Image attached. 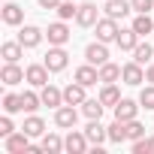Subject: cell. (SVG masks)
I'll list each match as a JSON object with an SVG mask.
<instances>
[{
	"label": "cell",
	"instance_id": "obj_33",
	"mask_svg": "<svg viewBox=\"0 0 154 154\" xmlns=\"http://www.w3.org/2000/svg\"><path fill=\"white\" fill-rule=\"evenodd\" d=\"M142 136H145V127H142L136 118H133V121H127V139H133V142H136V139H142Z\"/></svg>",
	"mask_w": 154,
	"mask_h": 154
},
{
	"label": "cell",
	"instance_id": "obj_16",
	"mask_svg": "<svg viewBox=\"0 0 154 154\" xmlns=\"http://www.w3.org/2000/svg\"><path fill=\"white\" fill-rule=\"evenodd\" d=\"M39 97H42V106H51V109L63 106V91H57V88H54L51 82H48V85H42Z\"/></svg>",
	"mask_w": 154,
	"mask_h": 154
},
{
	"label": "cell",
	"instance_id": "obj_25",
	"mask_svg": "<svg viewBox=\"0 0 154 154\" xmlns=\"http://www.w3.org/2000/svg\"><path fill=\"white\" fill-rule=\"evenodd\" d=\"M42 151H45V154H60V151H63V139L54 136V133H45V136H42Z\"/></svg>",
	"mask_w": 154,
	"mask_h": 154
},
{
	"label": "cell",
	"instance_id": "obj_8",
	"mask_svg": "<svg viewBox=\"0 0 154 154\" xmlns=\"http://www.w3.org/2000/svg\"><path fill=\"white\" fill-rule=\"evenodd\" d=\"M24 79H27V69H21L18 63H6L3 69H0V82L3 85H18Z\"/></svg>",
	"mask_w": 154,
	"mask_h": 154
},
{
	"label": "cell",
	"instance_id": "obj_29",
	"mask_svg": "<svg viewBox=\"0 0 154 154\" xmlns=\"http://www.w3.org/2000/svg\"><path fill=\"white\" fill-rule=\"evenodd\" d=\"M79 15V6L72 3V0H60V6H57V18L60 21H69V18H75Z\"/></svg>",
	"mask_w": 154,
	"mask_h": 154
},
{
	"label": "cell",
	"instance_id": "obj_35",
	"mask_svg": "<svg viewBox=\"0 0 154 154\" xmlns=\"http://www.w3.org/2000/svg\"><path fill=\"white\" fill-rule=\"evenodd\" d=\"M130 3H133L136 12H151L154 9V0H130Z\"/></svg>",
	"mask_w": 154,
	"mask_h": 154
},
{
	"label": "cell",
	"instance_id": "obj_24",
	"mask_svg": "<svg viewBox=\"0 0 154 154\" xmlns=\"http://www.w3.org/2000/svg\"><path fill=\"white\" fill-rule=\"evenodd\" d=\"M139 36H145V33H154V21L148 18V12H139L136 18H133V24H130Z\"/></svg>",
	"mask_w": 154,
	"mask_h": 154
},
{
	"label": "cell",
	"instance_id": "obj_27",
	"mask_svg": "<svg viewBox=\"0 0 154 154\" xmlns=\"http://www.w3.org/2000/svg\"><path fill=\"white\" fill-rule=\"evenodd\" d=\"M21 130H24V133H27V136L33 139V136H42V133H45V124H42V118L30 115V118L24 121V127H21Z\"/></svg>",
	"mask_w": 154,
	"mask_h": 154
},
{
	"label": "cell",
	"instance_id": "obj_32",
	"mask_svg": "<svg viewBox=\"0 0 154 154\" xmlns=\"http://www.w3.org/2000/svg\"><path fill=\"white\" fill-rule=\"evenodd\" d=\"M109 139H112V142H124V139H127V124L115 118V124L109 127Z\"/></svg>",
	"mask_w": 154,
	"mask_h": 154
},
{
	"label": "cell",
	"instance_id": "obj_23",
	"mask_svg": "<svg viewBox=\"0 0 154 154\" xmlns=\"http://www.w3.org/2000/svg\"><path fill=\"white\" fill-rule=\"evenodd\" d=\"M118 100H121V91L115 88V82H112V85H103V91H100V103L115 109V106H118Z\"/></svg>",
	"mask_w": 154,
	"mask_h": 154
},
{
	"label": "cell",
	"instance_id": "obj_37",
	"mask_svg": "<svg viewBox=\"0 0 154 154\" xmlns=\"http://www.w3.org/2000/svg\"><path fill=\"white\" fill-rule=\"evenodd\" d=\"M148 151H151V148H148V139H145V136L133 142V154H148Z\"/></svg>",
	"mask_w": 154,
	"mask_h": 154
},
{
	"label": "cell",
	"instance_id": "obj_11",
	"mask_svg": "<svg viewBox=\"0 0 154 154\" xmlns=\"http://www.w3.org/2000/svg\"><path fill=\"white\" fill-rule=\"evenodd\" d=\"M88 97H85V85L82 82H69L66 88H63V103H69V106H82Z\"/></svg>",
	"mask_w": 154,
	"mask_h": 154
},
{
	"label": "cell",
	"instance_id": "obj_36",
	"mask_svg": "<svg viewBox=\"0 0 154 154\" xmlns=\"http://www.w3.org/2000/svg\"><path fill=\"white\" fill-rule=\"evenodd\" d=\"M9 133H15V127H12V121H9V115H6V118H0V136L6 139Z\"/></svg>",
	"mask_w": 154,
	"mask_h": 154
},
{
	"label": "cell",
	"instance_id": "obj_38",
	"mask_svg": "<svg viewBox=\"0 0 154 154\" xmlns=\"http://www.w3.org/2000/svg\"><path fill=\"white\" fill-rule=\"evenodd\" d=\"M39 6H42V9H57L60 0H39Z\"/></svg>",
	"mask_w": 154,
	"mask_h": 154
},
{
	"label": "cell",
	"instance_id": "obj_13",
	"mask_svg": "<svg viewBox=\"0 0 154 154\" xmlns=\"http://www.w3.org/2000/svg\"><path fill=\"white\" fill-rule=\"evenodd\" d=\"M97 21H100L97 6H94V3H82V6H79V15H75V24H82V27H94Z\"/></svg>",
	"mask_w": 154,
	"mask_h": 154
},
{
	"label": "cell",
	"instance_id": "obj_1",
	"mask_svg": "<svg viewBox=\"0 0 154 154\" xmlns=\"http://www.w3.org/2000/svg\"><path fill=\"white\" fill-rule=\"evenodd\" d=\"M94 27H97V39H100V42H115V39H118V33H121L118 18H109V15H106V18H100Z\"/></svg>",
	"mask_w": 154,
	"mask_h": 154
},
{
	"label": "cell",
	"instance_id": "obj_6",
	"mask_svg": "<svg viewBox=\"0 0 154 154\" xmlns=\"http://www.w3.org/2000/svg\"><path fill=\"white\" fill-rule=\"evenodd\" d=\"M6 151L9 154H27L30 151V136L21 130V133H9L6 136Z\"/></svg>",
	"mask_w": 154,
	"mask_h": 154
},
{
	"label": "cell",
	"instance_id": "obj_39",
	"mask_svg": "<svg viewBox=\"0 0 154 154\" xmlns=\"http://www.w3.org/2000/svg\"><path fill=\"white\" fill-rule=\"evenodd\" d=\"M145 82H151V85H154V63L145 69Z\"/></svg>",
	"mask_w": 154,
	"mask_h": 154
},
{
	"label": "cell",
	"instance_id": "obj_3",
	"mask_svg": "<svg viewBox=\"0 0 154 154\" xmlns=\"http://www.w3.org/2000/svg\"><path fill=\"white\" fill-rule=\"evenodd\" d=\"M75 121H79V112H75L69 103H63V106H57V109H54V124H57V127L72 130V127H75Z\"/></svg>",
	"mask_w": 154,
	"mask_h": 154
},
{
	"label": "cell",
	"instance_id": "obj_40",
	"mask_svg": "<svg viewBox=\"0 0 154 154\" xmlns=\"http://www.w3.org/2000/svg\"><path fill=\"white\" fill-rule=\"evenodd\" d=\"M148 148H151V151H154V136H151V139H148Z\"/></svg>",
	"mask_w": 154,
	"mask_h": 154
},
{
	"label": "cell",
	"instance_id": "obj_22",
	"mask_svg": "<svg viewBox=\"0 0 154 154\" xmlns=\"http://www.w3.org/2000/svg\"><path fill=\"white\" fill-rule=\"evenodd\" d=\"M21 51H24V45H21V42H3V48H0V54H3V60H6V63H18Z\"/></svg>",
	"mask_w": 154,
	"mask_h": 154
},
{
	"label": "cell",
	"instance_id": "obj_30",
	"mask_svg": "<svg viewBox=\"0 0 154 154\" xmlns=\"http://www.w3.org/2000/svg\"><path fill=\"white\" fill-rule=\"evenodd\" d=\"M151 57H154V48H151L148 42H139V45L133 48V60H136V63H148Z\"/></svg>",
	"mask_w": 154,
	"mask_h": 154
},
{
	"label": "cell",
	"instance_id": "obj_2",
	"mask_svg": "<svg viewBox=\"0 0 154 154\" xmlns=\"http://www.w3.org/2000/svg\"><path fill=\"white\" fill-rule=\"evenodd\" d=\"M66 60H69V54L63 51V45H51L42 63H45L51 72H60V69H66Z\"/></svg>",
	"mask_w": 154,
	"mask_h": 154
},
{
	"label": "cell",
	"instance_id": "obj_19",
	"mask_svg": "<svg viewBox=\"0 0 154 154\" xmlns=\"http://www.w3.org/2000/svg\"><path fill=\"white\" fill-rule=\"evenodd\" d=\"M130 9H133V3H127V0H106V15L109 18H124Z\"/></svg>",
	"mask_w": 154,
	"mask_h": 154
},
{
	"label": "cell",
	"instance_id": "obj_20",
	"mask_svg": "<svg viewBox=\"0 0 154 154\" xmlns=\"http://www.w3.org/2000/svg\"><path fill=\"white\" fill-rule=\"evenodd\" d=\"M115 42H118V48H121V51H133V48L139 45V33H136L133 27H130V30H121Z\"/></svg>",
	"mask_w": 154,
	"mask_h": 154
},
{
	"label": "cell",
	"instance_id": "obj_10",
	"mask_svg": "<svg viewBox=\"0 0 154 154\" xmlns=\"http://www.w3.org/2000/svg\"><path fill=\"white\" fill-rule=\"evenodd\" d=\"M121 79H124V85H142L145 82V72H142V63H124L121 66Z\"/></svg>",
	"mask_w": 154,
	"mask_h": 154
},
{
	"label": "cell",
	"instance_id": "obj_15",
	"mask_svg": "<svg viewBox=\"0 0 154 154\" xmlns=\"http://www.w3.org/2000/svg\"><path fill=\"white\" fill-rule=\"evenodd\" d=\"M18 42H21L24 48H36V45L42 42V30H39V27H33V24H27V27H21Z\"/></svg>",
	"mask_w": 154,
	"mask_h": 154
},
{
	"label": "cell",
	"instance_id": "obj_31",
	"mask_svg": "<svg viewBox=\"0 0 154 154\" xmlns=\"http://www.w3.org/2000/svg\"><path fill=\"white\" fill-rule=\"evenodd\" d=\"M3 112H6V115L24 112V109H21V94H6V97H3Z\"/></svg>",
	"mask_w": 154,
	"mask_h": 154
},
{
	"label": "cell",
	"instance_id": "obj_21",
	"mask_svg": "<svg viewBox=\"0 0 154 154\" xmlns=\"http://www.w3.org/2000/svg\"><path fill=\"white\" fill-rule=\"evenodd\" d=\"M118 79H121V66L106 60V63L100 66V82H103V85H112V82H118Z\"/></svg>",
	"mask_w": 154,
	"mask_h": 154
},
{
	"label": "cell",
	"instance_id": "obj_5",
	"mask_svg": "<svg viewBox=\"0 0 154 154\" xmlns=\"http://www.w3.org/2000/svg\"><path fill=\"white\" fill-rule=\"evenodd\" d=\"M85 136H88V142H91L94 148H100V145L109 139V127H100V118H94V121H88Z\"/></svg>",
	"mask_w": 154,
	"mask_h": 154
},
{
	"label": "cell",
	"instance_id": "obj_17",
	"mask_svg": "<svg viewBox=\"0 0 154 154\" xmlns=\"http://www.w3.org/2000/svg\"><path fill=\"white\" fill-rule=\"evenodd\" d=\"M136 112H139V106H136L133 100H118V106H115V118H118V121H124V124H127V121H133V118H136Z\"/></svg>",
	"mask_w": 154,
	"mask_h": 154
},
{
	"label": "cell",
	"instance_id": "obj_7",
	"mask_svg": "<svg viewBox=\"0 0 154 154\" xmlns=\"http://www.w3.org/2000/svg\"><path fill=\"white\" fill-rule=\"evenodd\" d=\"M63 148H66L69 154H85V151H88V136L79 133V130H69V136L63 139Z\"/></svg>",
	"mask_w": 154,
	"mask_h": 154
},
{
	"label": "cell",
	"instance_id": "obj_4",
	"mask_svg": "<svg viewBox=\"0 0 154 154\" xmlns=\"http://www.w3.org/2000/svg\"><path fill=\"white\" fill-rule=\"evenodd\" d=\"M85 60L88 63H94V66H103L106 60H109V48H106V42H91L88 48H85Z\"/></svg>",
	"mask_w": 154,
	"mask_h": 154
},
{
	"label": "cell",
	"instance_id": "obj_9",
	"mask_svg": "<svg viewBox=\"0 0 154 154\" xmlns=\"http://www.w3.org/2000/svg\"><path fill=\"white\" fill-rule=\"evenodd\" d=\"M45 36H48V45H66V42H69V30H66V24H63V21L48 24Z\"/></svg>",
	"mask_w": 154,
	"mask_h": 154
},
{
	"label": "cell",
	"instance_id": "obj_12",
	"mask_svg": "<svg viewBox=\"0 0 154 154\" xmlns=\"http://www.w3.org/2000/svg\"><path fill=\"white\" fill-rule=\"evenodd\" d=\"M48 66L45 63H30L27 66V82L33 85V88H42V85H48Z\"/></svg>",
	"mask_w": 154,
	"mask_h": 154
},
{
	"label": "cell",
	"instance_id": "obj_28",
	"mask_svg": "<svg viewBox=\"0 0 154 154\" xmlns=\"http://www.w3.org/2000/svg\"><path fill=\"white\" fill-rule=\"evenodd\" d=\"M39 106H42V97L39 94H33V91H24L21 94V109L24 112H36Z\"/></svg>",
	"mask_w": 154,
	"mask_h": 154
},
{
	"label": "cell",
	"instance_id": "obj_18",
	"mask_svg": "<svg viewBox=\"0 0 154 154\" xmlns=\"http://www.w3.org/2000/svg\"><path fill=\"white\" fill-rule=\"evenodd\" d=\"M0 15H3V24H12V27L24 21V9H21L18 3H6V6H3V12H0Z\"/></svg>",
	"mask_w": 154,
	"mask_h": 154
},
{
	"label": "cell",
	"instance_id": "obj_34",
	"mask_svg": "<svg viewBox=\"0 0 154 154\" xmlns=\"http://www.w3.org/2000/svg\"><path fill=\"white\" fill-rule=\"evenodd\" d=\"M139 106H145V109H154V85L142 88V94H139Z\"/></svg>",
	"mask_w": 154,
	"mask_h": 154
},
{
	"label": "cell",
	"instance_id": "obj_26",
	"mask_svg": "<svg viewBox=\"0 0 154 154\" xmlns=\"http://www.w3.org/2000/svg\"><path fill=\"white\" fill-rule=\"evenodd\" d=\"M103 109H106V106H103L100 100H85V103H82V112H85V118H88V121L103 118Z\"/></svg>",
	"mask_w": 154,
	"mask_h": 154
},
{
	"label": "cell",
	"instance_id": "obj_14",
	"mask_svg": "<svg viewBox=\"0 0 154 154\" xmlns=\"http://www.w3.org/2000/svg\"><path fill=\"white\" fill-rule=\"evenodd\" d=\"M75 82H82L85 88L97 85V82H100V69H97L94 63H85V66H79V69H75Z\"/></svg>",
	"mask_w": 154,
	"mask_h": 154
}]
</instances>
